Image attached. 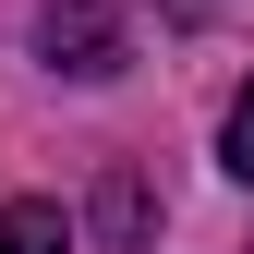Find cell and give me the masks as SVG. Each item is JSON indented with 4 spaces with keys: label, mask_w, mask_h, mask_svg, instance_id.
<instances>
[{
    "label": "cell",
    "mask_w": 254,
    "mask_h": 254,
    "mask_svg": "<svg viewBox=\"0 0 254 254\" xmlns=\"http://www.w3.org/2000/svg\"><path fill=\"white\" fill-rule=\"evenodd\" d=\"M0 254H73V218L37 206V194H24V206H0Z\"/></svg>",
    "instance_id": "obj_2"
},
{
    "label": "cell",
    "mask_w": 254,
    "mask_h": 254,
    "mask_svg": "<svg viewBox=\"0 0 254 254\" xmlns=\"http://www.w3.org/2000/svg\"><path fill=\"white\" fill-rule=\"evenodd\" d=\"M218 170H230V182H254V85L230 97V133H218Z\"/></svg>",
    "instance_id": "obj_3"
},
{
    "label": "cell",
    "mask_w": 254,
    "mask_h": 254,
    "mask_svg": "<svg viewBox=\"0 0 254 254\" xmlns=\"http://www.w3.org/2000/svg\"><path fill=\"white\" fill-rule=\"evenodd\" d=\"M37 37H49V61H61L73 85H109V73H121V0H49Z\"/></svg>",
    "instance_id": "obj_1"
}]
</instances>
